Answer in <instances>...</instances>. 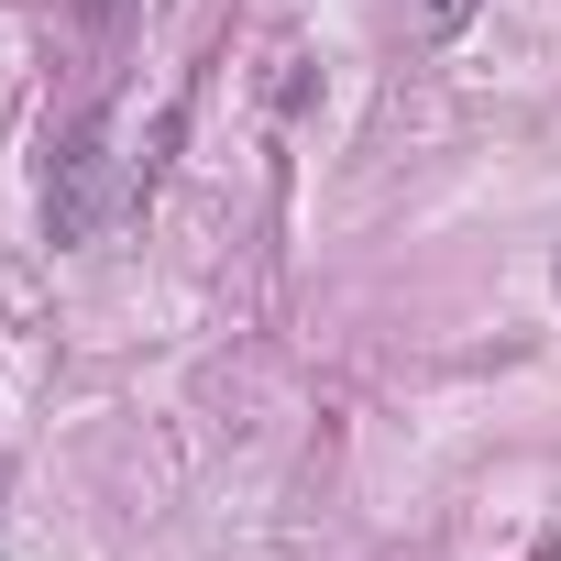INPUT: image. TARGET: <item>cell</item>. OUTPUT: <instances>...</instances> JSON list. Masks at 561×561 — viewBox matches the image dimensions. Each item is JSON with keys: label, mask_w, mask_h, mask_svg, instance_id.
<instances>
[{"label": "cell", "mask_w": 561, "mask_h": 561, "mask_svg": "<svg viewBox=\"0 0 561 561\" xmlns=\"http://www.w3.org/2000/svg\"><path fill=\"white\" fill-rule=\"evenodd\" d=\"M111 198H122V165H111V122L89 111L56 144V165H45V242H100Z\"/></svg>", "instance_id": "obj_1"}, {"label": "cell", "mask_w": 561, "mask_h": 561, "mask_svg": "<svg viewBox=\"0 0 561 561\" xmlns=\"http://www.w3.org/2000/svg\"><path fill=\"white\" fill-rule=\"evenodd\" d=\"M78 12H89V23H111V12H122V0H78Z\"/></svg>", "instance_id": "obj_3"}, {"label": "cell", "mask_w": 561, "mask_h": 561, "mask_svg": "<svg viewBox=\"0 0 561 561\" xmlns=\"http://www.w3.org/2000/svg\"><path fill=\"white\" fill-rule=\"evenodd\" d=\"M484 12V0H430V23H473Z\"/></svg>", "instance_id": "obj_2"}]
</instances>
